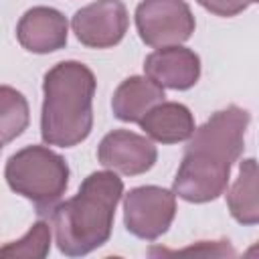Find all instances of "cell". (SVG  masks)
I'll return each mask as SVG.
<instances>
[{
  "label": "cell",
  "instance_id": "1",
  "mask_svg": "<svg viewBox=\"0 0 259 259\" xmlns=\"http://www.w3.org/2000/svg\"><path fill=\"white\" fill-rule=\"evenodd\" d=\"M249 111L229 105L194 127L174 178V194L188 202L219 198L229 184L231 168L245 148Z\"/></svg>",
  "mask_w": 259,
  "mask_h": 259
},
{
  "label": "cell",
  "instance_id": "2",
  "mask_svg": "<svg viewBox=\"0 0 259 259\" xmlns=\"http://www.w3.org/2000/svg\"><path fill=\"white\" fill-rule=\"evenodd\" d=\"M121 194L123 182L117 174L109 170L89 174L79 192L51 214L59 251L69 257H81L101 247L111 235Z\"/></svg>",
  "mask_w": 259,
  "mask_h": 259
},
{
  "label": "cell",
  "instance_id": "3",
  "mask_svg": "<svg viewBox=\"0 0 259 259\" xmlns=\"http://www.w3.org/2000/svg\"><path fill=\"white\" fill-rule=\"evenodd\" d=\"M40 134L45 144L71 148L83 142L93 127L95 75L77 61L55 65L42 83Z\"/></svg>",
  "mask_w": 259,
  "mask_h": 259
},
{
  "label": "cell",
  "instance_id": "4",
  "mask_svg": "<svg viewBox=\"0 0 259 259\" xmlns=\"http://www.w3.org/2000/svg\"><path fill=\"white\" fill-rule=\"evenodd\" d=\"M8 186L28 198L38 214H53L69 186V166L45 146H28L10 156L4 170Z\"/></svg>",
  "mask_w": 259,
  "mask_h": 259
},
{
  "label": "cell",
  "instance_id": "5",
  "mask_svg": "<svg viewBox=\"0 0 259 259\" xmlns=\"http://www.w3.org/2000/svg\"><path fill=\"white\" fill-rule=\"evenodd\" d=\"M136 26L148 47H176L192 36L194 16L184 0H144L136 8Z\"/></svg>",
  "mask_w": 259,
  "mask_h": 259
},
{
  "label": "cell",
  "instance_id": "6",
  "mask_svg": "<svg viewBox=\"0 0 259 259\" xmlns=\"http://www.w3.org/2000/svg\"><path fill=\"white\" fill-rule=\"evenodd\" d=\"M176 214V194L160 186H138L123 198L125 229L144 241H154L168 231Z\"/></svg>",
  "mask_w": 259,
  "mask_h": 259
},
{
  "label": "cell",
  "instance_id": "7",
  "mask_svg": "<svg viewBox=\"0 0 259 259\" xmlns=\"http://www.w3.org/2000/svg\"><path fill=\"white\" fill-rule=\"evenodd\" d=\"M71 26L81 45L109 49L117 45L127 30V10L119 0H97L75 12Z\"/></svg>",
  "mask_w": 259,
  "mask_h": 259
},
{
  "label": "cell",
  "instance_id": "8",
  "mask_svg": "<svg viewBox=\"0 0 259 259\" xmlns=\"http://www.w3.org/2000/svg\"><path fill=\"white\" fill-rule=\"evenodd\" d=\"M97 158L105 168L113 172L136 176L148 172L154 166L158 152L152 140H148L146 136L127 130H115L101 140Z\"/></svg>",
  "mask_w": 259,
  "mask_h": 259
},
{
  "label": "cell",
  "instance_id": "9",
  "mask_svg": "<svg viewBox=\"0 0 259 259\" xmlns=\"http://www.w3.org/2000/svg\"><path fill=\"white\" fill-rule=\"evenodd\" d=\"M144 73L162 89H190L200 77V59L194 51L180 45L164 47L146 57Z\"/></svg>",
  "mask_w": 259,
  "mask_h": 259
},
{
  "label": "cell",
  "instance_id": "10",
  "mask_svg": "<svg viewBox=\"0 0 259 259\" xmlns=\"http://www.w3.org/2000/svg\"><path fill=\"white\" fill-rule=\"evenodd\" d=\"M67 18L49 6H34L24 12L16 26L18 42L30 53H53L67 45Z\"/></svg>",
  "mask_w": 259,
  "mask_h": 259
},
{
  "label": "cell",
  "instance_id": "11",
  "mask_svg": "<svg viewBox=\"0 0 259 259\" xmlns=\"http://www.w3.org/2000/svg\"><path fill=\"white\" fill-rule=\"evenodd\" d=\"M138 123L150 140L160 144L184 142L194 132V117L190 109L176 101H160Z\"/></svg>",
  "mask_w": 259,
  "mask_h": 259
},
{
  "label": "cell",
  "instance_id": "12",
  "mask_svg": "<svg viewBox=\"0 0 259 259\" xmlns=\"http://www.w3.org/2000/svg\"><path fill=\"white\" fill-rule=\"evenodd\" d=\"M160 101H164V89L160 85L148 77H130L115 89L111 109L121 121H140Z\"/></svg>",
  "mask_w": 259,
  "mask_h": 259
},
{
  "label": "cell",
  "instance_id": "13",
  "mask_svg": "<svg viewBox=\"0 0 259 259\" xmlns=\"http://www.w3.org/2000/svg\"><path fill=\"white\" fill-rule=\"evenodd\" d=\"M231 214L241 225H257L259 198H257V162L253 158L241 162L239 176L227 192Z\"/></svg>",
  "mask_w": 259,
  "mask_h": 259
},
{
  "label": "cell",
  "instance_id": "14",
  "mask_svg": "<svg viewBox=\"0 0 259 259\" xmlns=\"http://www.w3.org/2000/svg\"><path fill=\"white\" fill-rule=\"evenodd\" d=\"M28 125V103L24 95L8 85H0V144L18 138Z\"/></svg>",
  "mask_w": 259,
  "mask_h": 259
},
{
  "label": "cell",
  "instance_id": "15",
  "mask_svg": "<svg viewBox=\"0 0 259 259\" xmlns=\"http://www.w3.org/2000/svg\"><path fill=\"white\" fill-rule=\"evenodd\" d=\"M51 249V229L45 221H38L30 231L4 247H0V257H47Z\"/></svg>",
  "mask_w": 259,
  "mask_h": 259
},
{
  "label": "cell",
  "instance_id": "16",
  "mask_svg": "<svg viewBox=\"0 0 259 259\" xmlns=\"http://www.w3.org/2000/svg\"><path fill=\"white\" fill-rule=\"evenodd\" d=\"M150 255H202V257H235V249L229 245V241H202L196 247H186L180 251H168V249H150Z\"/></svg>",
  "mask_w": 259,
  "mask_h": 259
},
{
  "label": "cell",
  "instance_id": "17",
  "mask_svg": "<svg viewBox=\"0 0 259 259\" xmlns=\"http://www.w3.org/2000/svg\"><path fill=\"white\" fill-rule=\"evenodd\" d=\"M196 2L217 16H235L251 4L249 0H196Z\"/></svg>",
  "mask_w": 259,
  "mask_h": 259
},
{
  "label": "cell",
  "instance_id": "18",
  "mask_svg": "<svg viewBox=\"0 0 259 259\" xmlns=\"http://www.w3.org/2000/svg\"><path fill=\"white\" fill-rule=\"evenodd\" d=\"M249 2H251V4H253V2H257V0H249Z\"/></svg>",
  "mask_w": 259,
  "mask_h": 259
},
{
  "label": "cell",
  "instance_id": "19",
  "mask_svg": "<svg viewBox=\"0 0 259 259\" xmlns=\"http://www.w3.org/2000/svg\"><path fill=\"white\" fill-rule=\"evenodd\" d=\"M0 146H2V144H0Z\"/></svg>",
  "mask_w": 259,
  "mask_h": 259
}]
</instances>
